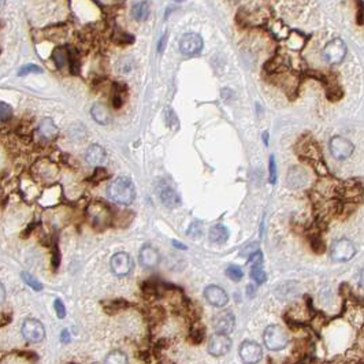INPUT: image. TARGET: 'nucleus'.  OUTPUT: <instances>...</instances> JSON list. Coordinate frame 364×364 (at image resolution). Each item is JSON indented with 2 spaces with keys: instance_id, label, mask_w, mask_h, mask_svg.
I'll return each instance as SVG.
<instances>
[{
  "instance_id": "nucleus-39",
  "label": "nucleus",
  "mask_w": 364,
  "mask_h": 364,
  "mask_svg": "<svg viewBox=\"0 0 364 364\" xmlns=\"http://www.w3.org/2000/svg\"><path fill=\"white\" fill-rule=\"evenodd\" d=\"M117 41L119 44H131L135 41V37L127 34V33H121V36H119V39H117Z\"/></svg>"
},
{
  "instance_id": "nucleus-8",
  "label": "nucleus",
  "mask_w": 364,
  "mask_h": 364,
  "mask_svg": "<svg viewBox=\"0 0 364 364\" xmlns=\"http://www.w3.org/2000/svg\"><path fill=\"white\" fill-rule=\"evenodd\" d=\"M230 348H232V340H230L227 334L217 333V334H214L211 337V340L208 342V352L213 356H225L229 353Z\"/></svg>"
},
{
  "instance_id": "nucleus-23",
  "label": "nucleus",
  "mask_w": 364,
  "mask_h": 364,
  "mask_svg": "<svg viewBox=\"0 0 364 364\" xmlns=\"http://www.w3.org/2000/svg\"><path fill=\"white\" fill-rule=\"evenodd\" d=\"M131 16L139 22H143L149 16V6L147 2H139L131 8Z\"/></svg>"
},
{
  "instance_id": "nucleus-15",
  "label": "nucleus",
  "mask_w": 364,
  "mask_h": 364,
  "mask_svg": "<svg viewBox=\"0 0 364 364\" xmlns=\"http://www.w3.org/2000/svg\"><path fill=\"white\" fill-rule=\"evenodd\" d=\"M85 160L86 163L90 164V166H94V167H100L103 164H106L107 154L106 151H104V148L98 145V144L90 145V147L86 149Z\"/></svg>"
},
{
  "instance_id": "nucleus-21",
  "label": "nucleus",
  "mask_w": 364,
  "mask_h": 364,
  "mask_svg": "<svg viewBox=\"0 0 364 364\" xmlns=\"http://www.w3.org/2000/svg\"><path fill=\"white\" fill-rule=\"evenodd\" d=\"M229 238V230L223 225H215L209 229V241L214 244H223Z\"/></svg>"
},
{
  "instance_id": "nucleus-18",
  "label": "nucleus",
  "mask_w": 364,
  "mask_h": 364,
  "mask_svg": "<svg viewBox=\"0 0 364 364\" xmlns=\"http://www.w3.org/2000/svg\"><path fill=\"white\" fill-rule=\"evenodd\" d=\"M92 118L99 123V125H108L111 122V114L108 108L102 103H96L90 110Z\"/></svg>"
},
{
  "instance_id": "nucleus-22",
  "label": "nucleus",
  "mask_w": 364,
  "mask_h": 364,
  "mask_svg": "<svg viewBox=\"0 0 364 364\" xmlns=\"http://www.w3.org/2000/svg\"><path fill=\"white\" fill-rule=\"evenodd\" d=\"M53 63L58 69H63L69 63V48L66 47H56L52 52Z\"/></svg>"
},
{
  "instance_id": "nucleus-11",
  "label": "nucleus",
  "mask_w": 364,
  "mask_h": 364,
  "mask_svg": "<svg viewBox=\"0 0 364 364\" xmlns=\"http://www.w3.org/2000/svg\"><path fill=\"white\" fill-rule=\"evenodd\" d=\"M180 49L184 55H196L203 49V39L197 33H186L181 39Z\"/></svg>"
},
{
  "instance_id": "nucleus-45",
  "label": "nucleus",
  "mask_w": 364,
  "mask_h": 364,
  "mask_svg": "<svg viewBox=\"0 0 364 364\" xmlns=\"http://www.w3.org/2000/svg\"><path fill=\"white\" fill-rule=\"evenodd\" d=\"M246 292H248V296H250V297H254L255 288L252 286V285H250V286H248V289H246Z\"/></svg>"
},
{
  "instance_id": "nucleus-38",
  "label": "nucleus",
  "mask_w": 364,
  "mask_h": 364,
  "mask_svg": "<svg viewBox=\"0 0 364 364\" xmlns=\"http://www.w3.org/2000/svg\"><path fill=\"white\" fill-rule=\"evenodd\" d=\"M123 104V100H122V96H121V90L118 89V88H115V93L114 96H112V106H114V108H121Z\"/></svg>"
},
{
  "instance_id": "nucleus-9",
  "label": "nucleus",
  "mask_w": 364,
  "mask_h": 364,
  "mask_svg": "<svg viewBox=\"0 0 364 364\" xmlns=\"http://www.w3.org/2000/svg\"><path fill=\"white\" fill-rule=\"evenodd\" d=\"M240 356H241L242 361L248 364H254V363H259L262 360L263 357V351L262 347L254 341H244L241 345H240Z\"/></svg>"
},
{
  "instance_id": "nucleus-46",
  "label": "nucleus",
  "mask_w": 364,
  "mask_h": 364,
  "mask_svg": "<svg viewBox=\"0 0 364 364\" xmlns=\"http://www.w3.org/2000/svg\"><path fill=\"white\" fill-rule=\"evenodd\" d=\"M173 244H174V245H176V248H181V250H186V246H185L184 244H181V242L173 241Z\"/></svg>"
},
{
  "instance_id": "nucleus-26",
  "label": "nucleus",
  "mask_w": 364,
  "mask_h": 364,
  "mask_svg": "<svg viewBox=\"0 0 364 364\" xmlns=\"http://www.w3.org/2000/svg\"><path fill=\"white\" fill-rule=\"evenodd\" d=\"M127 305H129V304L122 299L114 300V301H108V303L103 304V307H104V310H106L108 314H115V312L122 311L123 308H126Z\"/></svg>"
},
{
  "instance_id": "nucleus-41",
  "label": "nucleus",
  "mask_w": 364,
  "mask_h": 364,
  "mask_svg": "<svg viewBox=\"0 0 364 364\" xmlns=\"http://www.w3.org/2000/svg\"><path fill=\"white\" fill-rule=\"evenodd\" d=\"M59 263H61V254H59V250L58 246H55V251H53V259H52V266L55 269L59 267Z\"/></svg>"
},
{
  "instance_id": "nucleus-43",
  "label": "nucleus",
  "mask_w": 364,
  "mask_h": 364,
  "mask_svg": "<svg viewBox=\"0 0 364 364\" xmlns=\"http://www.w3.org/2000/svg\"><path fill=\"white\" fill-rule=\"evenodd\" d=\"M70 333H69V330H63L62 332V334H61V341L63 342V344H69L70 342Z\"/></svg>"
},
{
  "instance_id": "nucleus-35",
  "label": "nucleus",
  "mask_w": 364,
  "mask_h": 364,
  "mask_svg": "<svg viewBox=\"0 0 364 364\" xmlns=\"http://www.w3.org/2000/svg\"><path fill=\"white\" fill-rule=\"evenodd\" d=\"M53 307H55V312H56V315L59 319H63L66 316V307L65 304H63V301L59 299L55 300V303H53Z\"/></svg>"
},
{
  "instance_id": "nucleus-10",
  "label": "nucleus",
  "mask_w": 364,
  "mask_h": 364,
  "mask_svg": "<svg viewBox=\"0 0 364 364\" xmlns=\"http://www.w3.org/2000/svg\"><path fill=\"white\" fill-rule=\"evenodd\" d=\"M133 269V260L125 252H118L111 258V270L117 277H126Z\"/></svg>"
},
{
  "instance_id": "nucleus-42",
  "label": "nucleus",
  "mask_w": 364,
  "mask_h": 364,
  "mask_svg": "<svg viewBox=\"0 0 364 364\" xmlns=\"http://www.w3.org/2000/svg\"><path fill=\"white\" fill-rule=\"evenodd\" d=\"M166 41H167V34H164V36L159 40V43H158V52L159 53L163 52L164 47H166Z\"/></svg>"
},
{
  "instance_id": "nucleus-40",
  "label": "nucleus",
  "mask_w": 364,
  "mask_h": 364,
  "mask_svg": "<svg viewBox=\"0 0 364 364\" xmlns=\"http://www.w3.org/2000/svg\"><path fill=\"white\" fill-rule=\"evenodd\" d=\"M108 176L106 173V170L100 166V167H98L96 168V171H94V176L92 177V180H94V181H102V180H104L106 177Z\"/></svg>"
},
{
  "instance_id": "nucleus-7",
  "label": "nucleus",
  "mask_w": 364,
  "mask_h": 364,
  "mask_svg": "<svg viewBox=\"0 0 364 364\" xmlns=\"http://www.w3.org/2000/svg\"><path fill=\"white\" fill-rule=\"evenodd\" d=\"M353 144L342 136H336L330 140V152L334 159L345 160L353 154Z\"/></svg>"
},
{
  "instance_id": "nucleus-29",
  "label": "nucleus",
  "mask_w": 364,
  "mask_h": 364,
  "mask_svg": "<svg viewBox=\"0 0 364 364\" xmlns=\"http://www.w3.org/2000/svg\"><path fill=\"white\" fill-rule=\"evenodd\" d=\"M106 361L107 364H125L127 363V357L126 355L123 352H121V351H114V352H111L108 356L106 357Z\"/></svg>"
},
{
  "instance_id": "nucleus-17",
  "label": "nucleus",
  "mask_w": 364,
  "mask_h": 364,
  "mask_svg": "<svg viewBox=\"0 0 364 364\" xmlns=\"http://www.w3.org/2000/svg\"><path fill=\"white\" fill-rule=\"evenodd\" d=\"M159 197L162 203H163V205H166L167 208H174L177 205H180L181 203L178 193L173 188H170V186H163V188L160 189Z\"/></svg>"
},
{
  "instance_id": "nucleus-34",
  "label": "nucleus",
  "mask_w": 364,
  "mask_h": 364,
  "mask_svg": "<svg viewBox=\"0 0 364 364\" xmlns=\"http://www.w3.org/2000/svg\"><path fill=\"white\" fill-rule=\"evenodd\" d=\"M311 248L316 254H323L324 252V242L320 237H314L311 241Z\"/></svg>"
},
{
  "instance_id": "nucleus-49",
  "label": "nucleus",
  "mask_w": 364,
  "mask_h": 364,
  "mask_svg": "<svg viewBox=\"0 0 364 364\" xmlns=\"http://www.w3.org/2000/svg\"><path fill=\"white\" fill-rule=\"evenodd\" d=\"M176 2H184V0H176Z\"/></svg>"
},
{
  "instance_id": "nucleus-19",
  "label": "nucleus",
  "mask_w": 364,
  "mask_h": 364,
  "mask_svg": "<svg viewBox=\"0 0 364 364\" xmlns=\"http://www.w3.org/2000/svg\"><path fill=\"white\" fill-rule=\"evenodd\" d=\"M34 171L41 177V178H53L58 174V167L56 164H53L49 160H40L37 162V164L34 166Z\"/></svg>"
},
{
  "instance_id": "nucleus-5",
  "label": "nucleus",
  "mask_w": 364,
  "mask_h": 364,
  "mask_svg": "<svg viewBox=\"0 0 364 364\" xmlns=\"http://www.w3.org/2000/svg\"><path fill=\"white\" fill-rule=\"evenodd\" d=\"M356 255V248L353 242L347 238L337 240L332 246V258L336 262H348Z\"/></svg>"
},
{
  "instance_id": "nucleus-37",
  "label": "nucleus",
  "mask_w": 364,
  "mask_h": 364,
  "mask_svg": "<svg viewBox=\"0 0 364 364\" xmlns=\"http://www.w3.org/2000/svg\"><path fill=\"white\" fill-rule=\"evenodd\" d=\"M188 234H189V237L200 238V237H203V229H201L200 226L197 225V223H193V225L189 227Z\"/></svg>"
},
{
  "instance_id": "nucleus-2",
  "label": "nucleus",
  "mask_w": 364,
  "mask_h": 364,
  "mask_svg": "<svg viewBox=\"0 0 364 364\" xmlns=\"http://www.w3.org/2000/svg\"><path fill=\"white\" fill-rule=\"evenodd\" d=\"M86 215L90 225L96 230L107 229L112 222V213L110 207L104 204L103 201H92L86 208Z\"/></svg>"
},
{
  "instance_id": "nucleus-25",
  "label": "nucleus",
  "mask_w": 364,
  "mask_h": 364,
  "mask_svg": "<svg viewBox=\"0 0 364 364\" xmlns=\"http://www.w3.org/2000/svg\"><path fill=\"white\" fill-rule=\"evenodd\" d=\"M251 278L254 279L255 282L258 285H262L267 281V274L266 271L263 270L262 263L259 264H252V270H251Z\"/></svg>"
},
{
  "instance_id": "nucleus-4",
  "label": "nucleus",
  "mask_w": 364,
  "mask_h": 364,
  "mask_svg": "<svg viewBox=\"0 0 364 364\" xmlns=\"http://www.w3.org/2000/svg\"><path fill=\"white\" fill-rule=\"evenodd\" d=\"M347 55V45L341 39H334L323 48V58L330 65H338Z\"/></svg>"
},
{
  "instance_id": "nucleus-3",
  "label": "nucleus",
  "mask_w": 364,
  "mask_h": 364,
  "mask_svg": "<svg viewBox=\"0 0 364 364\" xmlns=\"http://www.w3.org/2000/svg\"><path fill=\"white\" fill-rule=\"evenodd\" d=\"M263 340H264V345L270 351H281V349L286 348L288 342H289V336L282 326L271 324L266 329Z\"/></svg>"
},
{
  "instance_id": "nucleus-14",
  "label": "nucleus",
  "mask_w": 364,
  "mask_h": 364,
  "mask_svg": "<svg viewBox=\"0 0 364 364\" xmlns=\"http://www.w3.org/2000/svg\"><path fill=\"white\" fill-rule=\"evenodd\" d=\"M139 260L140 264L145 267V269H154V267L158 266L160 262L159 252L152 245H144L143 248L140 250Z\"/></svg>"
},
{
  "instance_id": "nucleus-44",
  "label": "nucleus",
  "mask_w": 364,
  "mask_h": 364,
  "mask_svg": "<svg viewBox=\"0 0 364 364\" xmlns=\"http://www.w3.org/2000/svg\"><path fill=\"white\" fill-rule=\"evenodd\" d=\"M6 299V289H4L3 283H0V304L3 303Z\"/></svg>"
},
{
  "instance_id": "nucleus-30",
  "label": "nucleus",
  "mask_w": 364,
  "mask_h": 364,
  "mask_svg": "<svg viewBox=\"0 0 364 364\" xmlns=\"http://www.w3.org/2000/svg\"><path fill=\"white\" fill-rule=\"evenodd\" d=\"M226 275H227V278H230L232 281L238 282V281H241V278L244 277V273H242V270L238 266H229L226 269Z\"/></svg>"
},
{
  "instance_id": "nucleus-1",
  "label": "nucleus",
  "mask_w": 364,
  "mask_h": 364,
  "mask_svg": "<svg viewBox=\"0 0 364 364\" xmlns=\"http://www.w3.org/2000/svg\"><path fill=\"white\" fill-rule=\"evenodd\" d=\"M107 195L111 200L122 205L131 204L136 199V188L130 178L118 177L107 188Z\"/></svg>"
},
{
  "instance_id": "nucleus-48",
  "label": "nucleus",
  "mask_w": 364,
  "mask_h": 364,
  "mask_svg": "<svg viewBox=\"0 0 364 364\" xmlns=\"http://www.w3.org/2000/svg\"><path fill=\"white\" fill-rule=\"evenodd\" d=\"M4 3H6V0H0V8L3 7V6H4Z\"/></svg>"
},
{
  "instance_id": "nucleus-31",
  "label": "nucleus",
  "mask_w": 364,
  "mask_h": 364,
  "mask_svg": "<svg viewBox=\"0 0 364 364\" xmlns=\"http://www.w3.org/2000/svg\"><path fill=\"white\" fill-rule=\"evenodd\" d=\"M67 65L70 66L71 73L78 74V71H80V62H78L77 52L73 48H69V63Z\"/></svg>"
},
{
  "instance_id": "nucleus-27",
  "label": "nucleus",
  "mask_w": 364,
  "mask_h": 364,
  "mask_svg": "<svg viewBox=\"0 0 364 364\" xmlns=\"http://www.w3.org/2000/svg\"><path fill=\"white\" fill-rule=\"evenodd\" d=\"M204 328L200 326V324H195V326L190 329V336H189V338H190V341H192L195 345L201 344L203 340H204Z\"/></svg>"
},
{
  "instance_id": "nucleus-6",
  "label": "nucleus",
  "mask_w": 364,
  "mask_h": 364,
  "mask_svg": "<svg viewBox=\"0 0 364 364\" xmlns=\"http://www.w3.org/2000/svg\"><path fill=\"white\" fill-rule=\"evenodd\" d=\"M22 336L28 342L36 344V342H41L45 337L44 326L41 324L37 319H26L22 324Z\"/></svg>"
},
{
  "instance_id": "nucleus-24",
  "label": "nucleus",
  "mask_w": 364,
  "mask_h": 364,
  "mask_svg": "<svg viewBox=\"0 0 364 364\" xmlns=\"http://www.w3.org/2000/svg\"><path fill=\"white\" fill-rule=\"evenodd\" d=\"M305 40H307V37H304L301 33L292 32L288 34V47L292 49H296V51H299V49H301L304 47Z\"/></svg>"
},
{
  "instance_id": "nucleus-28",
  "label": "nucleus",
  "mask_w": 364,
  "mask_h": 364,
  "mask_svg": "<svg viewBox=\"0 0 364 364\" xmlns=\"http://www.w3.org/2000/svg\"><path fill=\"white\" fill-rule=\"evenodd\" d=\"M21 278L24 279V282L26 283L28 286L32 288L33 291L40 292L41 289H43V283H41L37 278H34L33 275H30L29 273H26V271H24V273L21 274Z\"/></svg>"
},
{
  "instance_id": "nucleus-33",
  "label": "nucleus",
  "mask_w": 364,
  "mask_h": 364,
  "mask_svg": "<svg viewBox=\"0 0 364 364\" xmlns=\"http://www.w3.org/2000/svg\"><path fill=\"white\" fill-rule=\"evenodd\" d=\"M32 73L41 74L43 73V69H41L40 66H37V65L22 66V67L20 69V71H18V75H20V77H22V75H26V74H32Z\"/></svg>"
},
{
  "instance_id": "nucleus-13",
  "label": "nucleus",
  "mask_w": 364,
  "mask_h": 364,
  "mask_svg": "<svg viewBox=\"0 0 364 364\" xmlns=\"http://www.w3.org/2000/svg\"><path fill=\"white\" fill-rule=\"evenodd\" d=\"M234 315L230 311L219 312L215 318H214V329L215 332L221 333V334H230L234 329Z\"/></svg>"
},
{
  "instance_id": "nucleus-47",
  "label": "nucleus",
  "mask_w": 364,
  "mask_h": 364,
  "mask_svg": "<svg viewBox=\"0 0 364 364\" xmlns=\"http://www.w3.org/2000/svg\"><path fill=\"white\" fill-rule=\"evenodd\" d=\"M263 140H264V144L267 145V144H269V133H267V131L263 133Z\"/></svg>"
},
{
  "instance_id": "nucleus-16",
  "label": "nucleus",
  "mask_w": 364,
  "mask_h": 364,
  "mask_svg": "<svg viewBox=\"0 0 364 364\" xmlns=\"http://www.w3.org/2000/svg\"><path fill=\"white\" fill-rule=\"evenodd\" d=\"M39 135L41 136V139L53 140L56 139L58 135H59V129H58V126L55 125L52 119L45 118L39 125Z\"/></svg>"
},
{
  "instance_id": "nucleus-32",
  "label": "nucleus",
  "mask_w": 364,
  "mask_h": 364,
  "mask_svg": "<svg viewBox=\"0 0 364 364\" xmlns=\"http://www.w3.org/2000/svg\"><path fill=\"white\" fill-rule=\"evenodd\" d=\"M12 117V107L7 103L0 102V122H6Z\"/></svg>"
},
{
  "instance_id": "nucleus-12",
  "label": "nucleus",
  "mask_w": 364,
  "mask_h": 364,
  "mask_svg": "<svg viewBox=\"0 0 364 364\" xmlns=\"http://www.w3.org/2000/svg\"><path fill=\"white\" fill-rule=\"evenodd\" d=\"M204 299L207 303L214 305V307H223L229 301L227 293H226L221 286L217 285H209L204 289Z\"/></svg>"
},
{
  "instance_id": "nucleus-36",
  "label": "nucleus",
  "mask_w": 364,
  "mask_h": 364,
  "mask_svg": "<svg viewBox=\"0 0 364 364\" xmlns=\"http://www.w3.org/2000/svg\"><path fill=\"white\" fill-rule=\"evenodd\" d=\"M269 173H270V182L275 184L277 181V164H275L274 156H270V163H269Z\"/></svg>"
},
{
  "instance_id": "nucleus-20",
  "label": "nucleus",
  "mask_w": 364,
  "mask_h": 364,
  "mask_svg": "<svg viewBox=\"0 0 364 364\" xmlns=\"http://www.w3.org/2000/svg\"><path fill=\"white\" fill-rule=\"evenodd\" d=\"M305 182H307V173L303 168L293 167L288 174V184L292 188H301Z\"/></svg>"
}]
</instances>
